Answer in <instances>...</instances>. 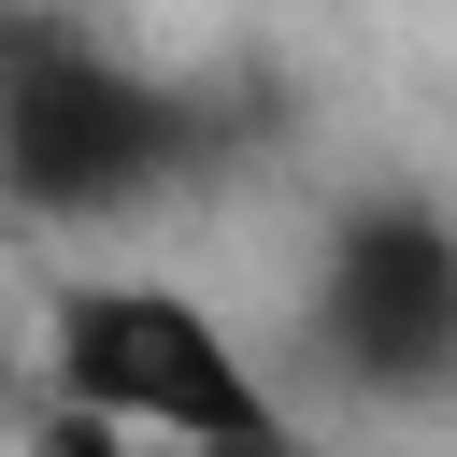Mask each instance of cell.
Listing matches in <instances>:
<instances>
[{
    "instance_id": "6da1fadb",
    "label": "cell",
    "mask_w": 457,
    "mask_h": 457,
    "mask_svg": "<svg viewBox=\"0 0 457 457\" xmlns=\"http://www.w3.org/2000/svg\"><path fill=\"white\" fill-rule=\"evenodd\" d=\"M43 400L143 428V443H200V457H300L271 357L186 271H71L43 300Z\"/></svg>"
},
{
    "instance_id": "7a4b0ae2",
    "label": "cell",
    "mask_w": 457,
    "mask_h": 457,
    "mask_svg": "<svg viewBox=\"0 0 457 457\" xmlns=\"http://www.w3.org/2000/svg\"><path fill=\"white\" fill-rule=\"evenodd\" d=\"M186 171V114L100 57L86 29H0V200L43 228H114L157 214V186Z\"/></svg>"
},
{
    "instance_id": "3957f363",
    "label": "cell",
    "mask_w": 457,
    "mask_h": 457,
    "mask_svg": "<svg viewBox=\"0 0 457 457\" xmlns=\"http://www.w3.org/2000/svg\"><path fill=\"white\" fill-rule=\"evenodd\" d=\"M300 328L357 400H443L457 386V228L414 200H357L300 257Z\"/></svg>"
}]
</instances>
